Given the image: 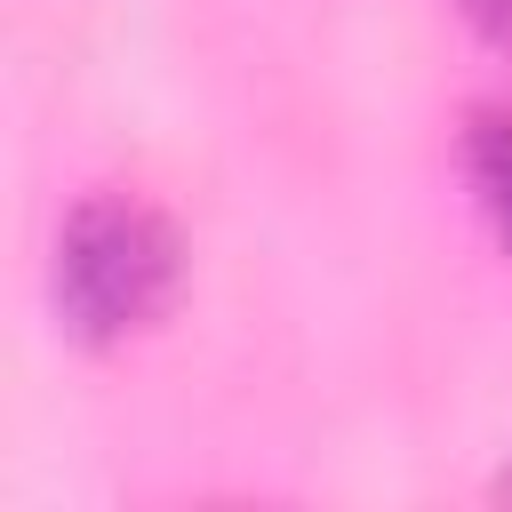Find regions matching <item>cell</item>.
<instances>
[{"mask_svg": "<svg viewBox=\"0 0 512 512\" xmlns=\"http://www.w3.org/2000/svg\"><path fill=\"white\" fill-rule=\"evenodd\" d=\"M176 280V240L136 200H88L56 240V304L80 336H128L160 312Z\"/></svg>", "mask_w": 512, "mask_h": 512, "instance_id": "6da1fadb", "label": "cell"}, {"mask_svg": "<svg viewBox=\"0 0 512 512\" xmlns=\"http://www.w3.org/2000/svg\"><path fill=\"white\" fill-rule=\"evenodd\" d=\"M464 160H472V184H480V208L496 216V232L512 240V112H472V136H464Z\"/></svg>", "mask_w": 512, "mask_h": 512, "instance_id": "7a4b0ae2", "label": "cell"}, {"mask_svg": "<svg viewBox=\"0 0 512 512\" xmlns=\"http://www.w3.org/2000/svg\"><path fill=\"white\" fill-rule=\"evenodd\" d=\"M464 16H472L496 48H512V0H464Z\"/></svg>", "mask_w": 512, "mask_h": 512, "instance_id": "3957f363", "label": "cell"}, {"mask_svg": "<svg viewBox=\"0 0 512 512\" xmlns=\"http://www.w3.org/2000/svg\"><path fill=\"white\" fill-rule=\"evenodd\" d=\"M504 488H512V480H504Z\"/></svg>", "mask_w": 512, "mask_h": 512, "instance_id": "277c9868", "label": "cell"}]
</instances>
